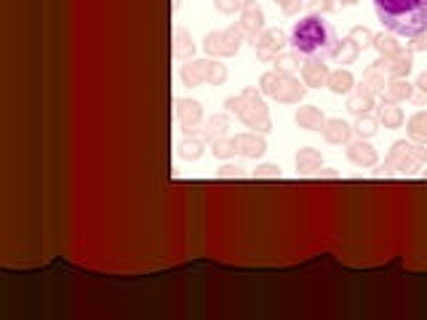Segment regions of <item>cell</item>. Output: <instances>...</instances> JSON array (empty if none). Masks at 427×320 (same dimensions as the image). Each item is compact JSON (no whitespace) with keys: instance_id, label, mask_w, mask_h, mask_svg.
Segmentation results:
<instances>
[{"instance_id":"b9f144b4","label":"cell","mask_w":427,"mask_h":320,"mask_svg":"<svg viewBox=\"0 0 427 320\" xmlns=\"http://www.w3.org/2000/svg\"><path fill=\"white\" fill-rule=\"evenodd\" d=\"M318 177L320 179H339V174H337L334 168H323V171H318Z\"/></svg>"},{"instance_id":"4fadbf2b","label":"cell","mask_w":427,"mask_h":320,"mask_svg":"<svg viewBox=\"0 0 427 320\" xmlns=\"http://www.w3.org/2000/svg\"><path fill=\"white\" fill-rule=\"evenodd\" d=\"M329 64L320 59H305L302 61V83L307 88H320V85L329 83Z\"/></svg>"},{"instance_id":"3957f363","label":"cell","mask_w":427,"mask_h":320,"mask_svg":"<svg viewBox=\"0 0 427 320\" xmlns=\"http://www.w3.org/2000/svg\"><path fill=\"white\" fill-rule=\"evenodd\" d=\"M224 109L241 120L246 129L256 131V134H270L272 131L267 105L262 99V91H256L254 85L243 88L238 96H227L224 99Z\"/></svg>"},{"instance_id":"e0dca14e","label":"cell","mask_w":427,"mask_h":320,"mask_svg":"<svg viewBox=\"0 0 427 320\" xmlns=\"http://www.w3.org/2000/svg\"><path fill=\"white\" fill-rule=\"evenodd\" d=\"M411 96H414V85L409 83V78H390L382 91V102L401 105V102H409Z\"/></svg>"},{"instance_id":"ac0fdd59","label":"cell","mask_w":427,"mask_h":320,"mask_svg":"<svg viewBox=\"0 0 427 320\" xmlns=\"http://www.w3.org/2000/svg\"><path fill=\"white\" fill-rule=\"evenodd\" d=\"M206 64L208 59H187V64H182L179 70V81L187 88H198V85L206 83Z\"/></svg>"},{"instance_id":"52a82bcc","label":"cell","mask_w":427,"mask_h":320,"mask_svg":"<svg viewBox=\"0 0 427 320\" xmlns=\"http://www.w3.org/2000/svg\"><path fill=\"white\" fill-rule=\"evenodd\" d=\"M254 54H256V59L259 61H275L278 57L283 54V48L289 46V35L283 32L281 27H272V30H265L262 35L256 37L254 43Z\"/></svg>"},{"instance_id":"d4e9b609","label":"cell","mask_w":427,"mask_h":320,"mask_svg":"<svg viewBox=\"0 0 427 320\" xmlns=\"http://www.w3.org/2000/svg\"><path fill=\"white\" fill-rule=\"evenodd\" d=\"M331 94H350L355 88V75L350 70H334L329 75V83H326Z\"/></svg>"},{"instance_id":"9c48e42d","label":"cell","mask_w":427,"mask_h":320,"mask_svg":"<svg viewBox=\"0 0 427 320\" xmlns=\"http://www.w3.org/2000/svg\"><path fill=\"white\" fill-rule=\"evenodd\" d=\"M241 30L246 32V37L254 43L256 37L265 32V8L256 3V0H246L243 8H241Z\"/></svg>"},{"instance_id":"4dcf8cb0","label":"cell","mask_w":427,"mask_h":320,"mask_svg":"<svg viewBox=\"0 0 427 320\" xmlns=\"http://www.w3.org/2000/svg\"><path fill=\"white\" fill-rule=\"evenodd\" d=\"M227 81V67L224 64H219V61L208 59L206 64V83L208 85H222Z\"/></svg>"},{"instance_id":"1f68e13d","label":"cell","mask_w":427,"mask_h":320,"mask_svg":"<svg viewBox=\"0 0 427 320\" xmlns=\"http://www.w3.org/2000/svg\"><path fill=\"white\" fill-rule=\"evenodd\" d=\"M272 64H275V70L283 72V75H294V72L299 70V54H296V51H291V54H281Z\"/></svg>"},{"instance_id":"7c38bea8","label":"cell","mask_w":427,"mask_h":320,"mask_svg":"<svg viewBox=\"0 0 427 320\" xmlns=\"http://www.w3.org/2000/svg\"><path fill=\"white\" fill-rule=\"evenodd\" d=\"M227 129H230V112H219V115H211L206 123H200L198 134L206 144H214L217 139L227 136Z\"/></svg>"},{"instance_id":"5b68a950","label":"cell","mask_w":427,"mask_h":320,"mask_svg":"<svg viewBox=\"0 0 427 320\" xmlns=\"http://www.w3.org/2000/svg\"><path fill=\"white\" fill-rule=\"evenodd\" d=\"M395 171L398 174H416L422 171V166L427 163V142H414V139H401V142H392L390 155H387Z\"/></svg>"},{"instance_id":"30bf717a","label":"cell","mask_w":427,"mask_h":320,"mask_svg":"<svg viewBox=\"0 0 427 320\" xmlns=\"http://www.w3.org/2000/svg\"><path fill=\"white\" fill-rule=\"evenodd\" d=\"M374 64H377L387 78H409V72L414 67V54H411L409 48H401V51L392 54V57H379Z\"/></svg>"},{"instance_id":"8992f818","label":"cell","mask_w":427,"mask_h":320,"mask_svg":"<svg viewBox=\"0 0 427 320\" xmlns=\"http://www.w3.org/2000/svg\"><path fill=\"white\" fill-rule=\"evenodd\" d=\"M246 40V32L241 30V24H230L227 30L219 32H208L203 37V51L208 57H235Z\"/></svg>"},{"instance_id":"e575fe53","label":"cell","mask_w":427,"mask_h":320,"mask_svg":"<svg viewBox=\"0 0 427 320\" xmlns=\"http://www.w3.org/2000/svg\"><path fill=\"white\" fill-rule=\"evenodd\" d=\"M254 179H281V166L278 163H259L254 168Z\"/></svg>"},{"instance_id":"603a6c76","label":"cell","mask_w":427,"mask_h":320,"mask_svg":"<svg viewBox=\"0 0 427 320\" xmlns=\"http://www.w3.org/2000/svg\"><path fill=\"white\" fill-rule=\"evenodd\" d=\"M387 75L379 70L377 64H371L366 72H363V78H361V88L366 91V94L371 96H382V91H385V85H387V81H385Z\"/></svg>"},{"instance_id":"60d3db41","label":"cell","mask_w":427,"mask_h":320,"mask_svg":"<svg viewBox=\"0 0 427 320\" xmlns=\"http://www.w3.org/2000/svg\"><path fill=\"white\" fill-rule=\"evenodd\" d=\"M414 88H419V91H422V94H427V70L422 72V75H419V78H416Z\"/></svg>"},{"instance_id":"4316f807","label":"cell","mask_w":427,"mask_h":320,"mask_svg":"<svg viewBox=\"0 0 427 320\" xmlns=\"http://www.w3.org/2000/svg\"><path fill=\"white\" fill-rule=\"evenodd\" d=\"M406 129H409V136L414 139V142H427V109H419L414 112L409 123H406Z\"/></svg>"},{"instance_id":"2e32d148","label":"cell","mask_w":427,"mask_h":320,"mask_svg":"<svg viewBox=\"0 0 427 320\" xmlns=\"http://www.w3.org/2000/svg\"><path fill=\"white\" fill-rule=\"evenodd\" d=\"M294 123L305 131H320L323 123H326V115H323V109L318 105H305V107H296Z\"/></svg>"},{"instance_id":"6da1fadb","label":"cell","mask_w":427,"mask_h":320,"mask_svg":"<svg viewBox=\"0 0 427 320\" xmlns=\"http://www.w3.org/2000/svg\"><path fill=\"white\" fill-rule=\"evenodd\" d=\"M289 46L305 59L329 61L337 59V54H339V35L320 13H307L305 19L294 22Z\"/></svg>"},{"instance_id":"ffe728a7","label":"cell","mask_w":427,"mask_h":320,"mask_svg":"<svg viewBox=\"0 0 427 320\" xmlns=\"http://www.w3.org/2000/svg\"><path fill=\"white\" fill-rule=\"evenodd\" d=\"M203 150H206V142L200 139V136H193V134H184L182 139L176 142V153L182 160H200L203 158Z\"/></svg>"},{"instance_id":"d6a6232c","label":"cell","mask_w":427,"mask_h":320,"mask_svg":"<svg viewBox=\"0 0 427 320\" xmlns=\"http://www.w3.org/2000/svg\"><path fill=\"white\" fill-rule=\"evenodd\" d=\"M211 153H214V158H219V160H227V158H232L235 155V142L232 139H217V142L211 144Z\"/></svg>"},{"instance_id":"74e56055","label":"cell","mask_w":427,"mask_h":320,"mask_svg":"<svg viewBox=\"0 0 427 320\" xmlns=\"http://www.w3.org/2000/svg\"><path fill=\"white\" fill-rule=\"evenodd\" d=\"M409 51H411V54H422V51H427V32L411 37V43H409Z\"/></svg>"},{"instance_id":"ba28073f","label":"cell","mask_w":427,"mask_h":320,"mask_svg":"<svg viewBox=\"0 0 427 320\" xmlns=\"http://www.w3.org/2000/svg\"><path fill=\"white\" fill-rule=\"evenodd\" d=\"M174 115H176L184 134H196L203 123V105L198 99H176Z\"/></svg>"},{"instance_id":"83f0119b","label":"cell","mask_w":427,"mask_h":320,"mask_svg":"<svg viewBox=\"0 0 427 320\" xmlns=\"http://www.w3.org/2000/svg\"><path fill=\"white\" fill-rule=\"evenodd\" d=\"M377 129H379V118H374L371 112H368V115H358V120H355V126H353V131L361 139H371V136L377 134Z\"/></svg>"},{"instance_id":"9a60e30c","label":"cell","mask_w":427,"mask_h":320,"mask_svg":"<svg viewBox=\"0 0 427 320\" xmlns=\"http://www.w3.org/2000/svg\"><path fill=\"white\" fill-rule=\"evenodd\" d=\"M320 134H323V139L329 144H350V139H353V126L347 123V120L342 118H326V123H323V129H320Z\"/></svg>"},{"instance_id":"d6986e66","label":"cell","mask_w":427,"mask_h":320,"mask_svg":"<svg viewBox=\"0 0 427 320\" xmlns=\"http://www.w3.org/2000/svg\"><path fill=\"white\" fill-rule=\"evenodd\" d=\"M371 107H377V96L366 94L361 85L347 94V109L353 112L355 118H358V115H368V112H371Z\"/></svg>"},{"instance_id":"7402d4cb","label":"cell","mask_w":427,"mask_h":320,"mask_svg":"<svg viewBox=\"0 0 427 320\" xmlns=\"http://www.w3.org/2000/svg\"><path fill=\"white\" fill-rule=\"evenodd\" d=\"M174 57L176 59H196V40L184 27L174 30Z\"/></svg>"},{"instance_id":"f1b7e54d","label":"cell","mask_w":427,"mask_h":320,"mask_svg":"<svg viewBox=\"0 0 427 320\" xmlns=\"http://www.w3.org/2000/svg\"><path fill=\"white\" fill-rule=\"evenodd\" d=\"M347 37H353L355 46L361 48V51H366V48L374 46V32L368 30V27H363V24H358V27H353L350 32H347Z\"/></svg>"},{"instance_id":"f6af8a7d","label":"cell","mask_w":427,"mask_h":320,"mask_svg":"<svg viewBox=\"0 0 427 320\" xmlns=\"http://www.w3.org/2000/svg\"><path fill=\"white\" fill-rule=\"evenodd\" d=\"M425 179H427V171H425Z\"/></svg>"},{"instance_id":"7a4b0ae2","label":"cell","mask_w":427,"mask_h":320,"mask_svg":"<svg viewBox=\"0 0 427 320\" xmlns=\"http://www.w3.org/2000/svg\"><path fill=\"white\" fill-rule=\"evenodd\" d=\"M382 27L398 37H416L427 32V0H374Z\"/></svg>"},{"instance_id":"8fae6325","label":"cell","mask_w":427,"mask_h":320,"mask_svg":"<svg viewBox=\"0 0 427 320\" xmlns=\"http://www.w3.org/2000/svg\"><path fill=\"white\" fill-rule=\"evenodd\" d=\"M235 153L243 155V158H262V155L267 153V142H265V134H256V131H243V134H238L235 139Z\"/></svg>"},{"instance_id":"cb8c5ba5","label":"cell","mask_w":427,"mask_h":320,"mask_svg":"<svg viewBox=\"0 0 427 320\" xmlns=\"http://www.w3.org/2000/svg\"><path fill=\"white\" fill-rule=\"evenodd\" d=\"M379 123L385 126V129H401L403 120H406V115H403V109L398 105H390V102H379V112H377Z\"/></svg>"},{"instance_id":"ab89813d","label":"cell","mask_w":427,"mask_h":320,"mask_svg":"<svg viewBox=\"0 0 427 320\" xmlns=\"http://www.w3.org/2000/svg\"><path fill=\"white\" fill-rule=\"evenodd\" d=\"M374 174H377L379 179H382V177H392V174H395V166H392L390 160H385L382 166H377V171H374Z\"/></svg>"},{"instance_id":"f546056e","label":"cell","mask_w":427,"mask_h":320,"mask_svg":"<svg viewBox=\"0 0 427 320\" xmlns=\"http://www.w3.org/2000/svg\"><path fill=\"white\" fill-rule=\"evenodd\" d=\"M358 54H361V48L355 46L353 37H342V40H339V54H337V59H339L342 64H353V61L358 59Z\"/></svg>"},{"instance_id":"8d00e7d4","label":"cell","mask_w":427,"mask_h":320,"mask_svg":"<svg viewBox=\"0 0 427 320\" xmlns=\"http://www.w3.org/2000/svg\"><path fill=\"white\" fill-rule=\"evenodd\" d=\"M243 177V168L232 166V163H224V166L217 171V179H241Z\"/></svg>"},{"instance_id":"277c9868","label":"cell","mask_w":427,"mask_h":320,"mask_svg":"<svg viewBox=\"0 0 427 320\" xmlns=\"http://www.w3.org/2000/svg\"><path fill=\"white\" fill-rule=\"evenodd\" d=\"M259 91L265 96H272L281 105H299L307 94V85L299 83L294 75H283L278 70H270L259 78Z\"/></svg>"},{"instance_id":"d590c367","label":"cell","mask_w":427,"mask_h":320,"mask_svg":"<svg viewBox=\"0 0 427 320\" xmlns=\"http://www.w3.org/2000/svg\"><path fill=\"white\" fill-rule=\"evenodd\" d=\"M310 6V13H331V11H337L339 8V0H310L307 3Z\"/></svg>"},{"instance_id":"f35d334b","label":"cell","mask_w":427,"mask_h":320,"mask_svg":"<svg viewBox=\"0 0 427 320\" xmlns=\"http://www.w3.org/2000/svg\"><path fill=\"white\" fill-rule=\"evenodd\" d=\"M302 6H305L302 0H283L281 11L286 13V16H294V13H299V8H302Z\"/></svg>"},{"instance_id":"ee69618b","label":"cell","mask_w":427,"mask_h":320,"mask_svg":"<svg viewBox=\"0 0 427 320\" xmlns=\"http://www.w3.org/2000/svg\"><path fill=\"white\" fill-rule=\"evenodd\" d=\"M275 3H278V6H281V3H283V0H275Z\"/></svg>"},{"instance_id":"5bb4252c","label":"cell","mask_w":427,"mask_h":320,"mask_svg":"<svg viewBox=\"0 0 427 320\" xmlns=\"http://www.w3.org/2000/svg\"><path fill=\"white\" fill-rule=\"evenodd\" d=\"M377 150L371 147L368 139H358V142H350L347 144V160L355 163L361 168H374L377 166Z\"/></svg>"},{"instance_id":"836d02e7","label":"cell","mask_w":427,"mask_h":320,"mask_svg":"<svg viewBox=\"0 0 427 320\" xmlns=\"http://www.w3.org/2000/svg\"><path fill=\"white\" fill-rule=\"evenodd\" d=\"M246 0H214V8L224 16H232V13H241Z\"/></svg>"},{"instance_id":"7bdbcfd3","label":"cell","mask_w":427,"mask_h":320,"mask_svg":"<svg viewBox=\"0 0 427 320\" xmlns=\"http://www.w3.org/2000/svg\"><path fill=\"white\" fill-rule=\"evenodd\" d=\"M342 6H358V3H361V0H339Z\"/></svg>"},{"instance_id":"484cf974","label":"cell","mask_w":427,"mask_h":320,"mask_svg":"<svg viewBox=\"0 0 427 320\" xmlns=\"http://www.w3.org/2000/svg\"><path fill=\"white\" fill-rule=\"evenodd\" d=\"M371 48H377V54L379 57H392V54H398L401 51V43H398V35H392V32H374V46Z\"/></svg>"},{"instance_id":"44dd1931","label":"cell","mask_w":427,"mask_h":320,"mask_svg":"<svg viewBox=\"0 0 427 320\" xmlns=\"http://www.w3.org/2000/svg\"><path fill=\"white\" fill-rule=\"evenodd\" d=\"M320 163H323V155H320V150H315V147H302V150L296 153V158H294L296 174H313V171L320 168Z\"/></svg>"}]
</instances>
